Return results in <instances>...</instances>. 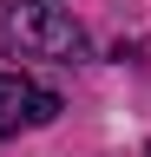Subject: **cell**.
Returning <instances> with one entry per match:
<instances>
[{
	"label": "cell",
	"instance_id": "3957f363",
	"mask_svg": "<svg viewBox=\"0 0 151 157\" xmlns=\"http://www.w3.org/2000/svg\"><path fill=\"white\" fill-rule=\"evenodd\" d=\"M145 157H151V144H145Z\"/></svg>",
	"mask_w": 151,
	"mask_h": 157
},
{
	"label": "cell",
	"instance_id": "6da1fadb",
	"mask_svg": "<svg viewBox=\"0 0 151 157\" xmlns=\"http://www.w3.org/2000/svg\"><path fill=\"white\" fill-rule=\"evenodd\" d=\"M0 52L7 59H85V26L46 0H0Z\"/></svg>",
	"mask_w": 151,
	"mask_h": 157
},
{
	"label": "cell",
	"instance_id": "7a4b0ae2",
	"mask_svg": "<svg viewBox=\"0 0 151 157\" xmlns=\"http://www.w3.org/2000/svg\"><path fill=\"white\" fill-rule=\"evenodd\" d=\"M59 118V92L53 85H33L20 72H0V137L26 131V124H53Z\"/></svg>",
	"mask_w": 151,
	"mask_h": 157
}]
</instances>
